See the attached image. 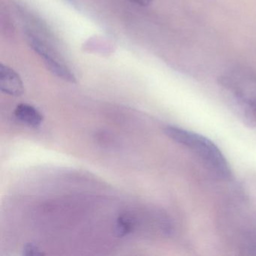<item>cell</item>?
<instances>
[{"instance_id": "1", "label": "cell", "mask_w": 256, "mask_h": 256, "mask_svg": "<svg viewBox=\"0 0 256 256\" xmlns=\"http://www.w3.org/2000/svg\"><path fill=\"white\" fill-rule=\"evenodd\" d=\"M218 82L239 116L256 126V73L246 67H234L221 74Z\"/></svg>"}, {"instance_id": "2", "label": "cell", "mask_w": 256, "mask_h": 256, "mask_svg": "<svg viewBox=\"0 0 256 256\" xmlns=\"http://www.w3.org/2000/svg\"><path fill=\"white\" fill-rule=\"evenodd\" d=\"M164 133L174 142L188 150L211 172L222 179L230 176V166L218 146L204 136L180 127L168 126Z\"/></svg>"}, {"instance_id": "3", "label": "cell", "mask_w": 256, "mask_h": 256, "mask_svg": "<svg viewBox=\"0 0 256 256\" xmlns=\"http://www.w3.org/2000/svg\"><path fill=\"white\" fill-rule=\"evenodd\" d=\"M26 38L32 50L41 58L52 74L70 83H76V76L54 48L30 31L26 32Z\"/></svg>"}, {"instance_id": "4", "label": "cell", "mask_w": 256, "mask_h": 256, "mask_svg": "<svg viewBox=\"0 0 256 256\" xmlns=\"http://www.w3.org/2000/svg\"><path fill=\"white\" fill-rule=\"evenodd\" d=\"M0 89L12 96H20L24 92V83L20 76L11 67L0 65Z\"/></svg>"}, {"instance_id": "5", "label": "cell", "mask_w": 256, "mask_h": 256, "mask_svg": "<svg viewBox=\"0 0 256 256\" xmlns=\"http://www.w3.org/2000/svg\"><path fill=\"white\" fill-rule=\"evenodd\" d=\"M14 114L19 121L29 126H38L43 121L42 114L30 104L24 103L19 104L14 109Z\"/></svg>"}, {"instance_id": "6", "label": "cell", "mask_w": 256, "mask_h": 256, "mask_svg": "<svg viewBox=\"0 0 256 256\" xmlns=\"http://www.w3.org/2000/svg\"><path fill=\"white\" fill-rule=\"evenodd\" d=\"M134 227L132 218L128 216H121L116 223V232L119 236H124L131 233Z\"/></svg>"}, {"instance_id": "7", "label": "cell", "mask_w": 256, "mask_h": 256, "mask_svg": "<svg viewBox=\"0 0 256 256\" xmlns=\"http://www.w3.org/2000/svg\"><path fill=\"white\" fill-rule=\"evenodd\" d=\"M24 254L26 256H43L44 253L37 246L28 244L24 247Z\"/></svg>"}, {"instance_id": "8", "label": "cell", "mask_w": 256, "mask_h": 256, "mask_svg": "<svg viewBox=\"0 0 256 256\" xmlns=\"http://www.w3.org/2000/svg\"><path fill=\"white\" fill-rule=\"evenodd\" d=\"M131 1L138 5L142 6H146L150 5L154 0H131Z\"/></svg>"}]
</instances>
